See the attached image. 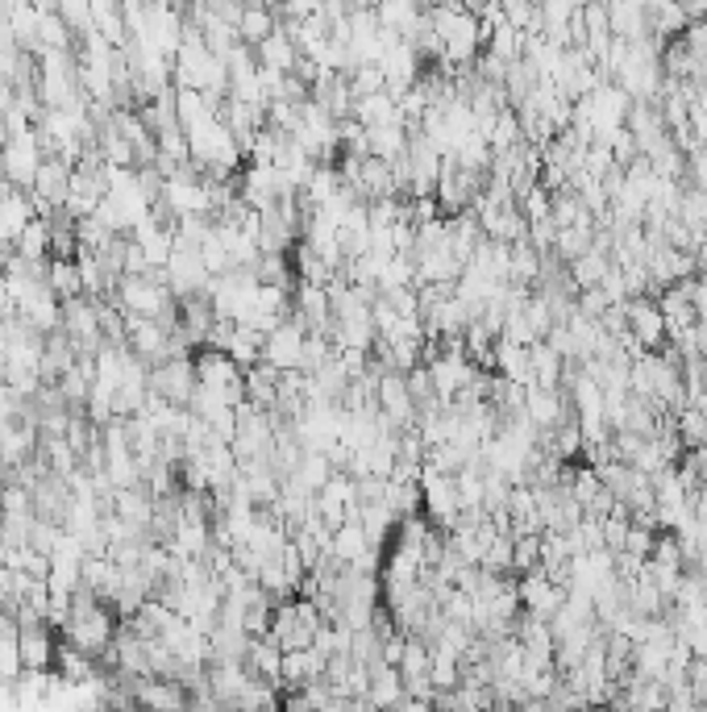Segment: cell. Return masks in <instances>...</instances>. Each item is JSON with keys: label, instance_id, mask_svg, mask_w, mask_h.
<instances>
[{"label": "cell", "instance_id": "1", "mask_svg": "<svg viewBox=\"0 0 707 712\" xmlns=\"http://www.w3.org/2000/svg\"><path fill=\"white\" fill-rule=\"evenodd\" d=\"M191 359H196V380H200V388H208V392H221L229 404L246 400V367L233 363L225 350L200 347Z\"/></svg>", "mask_w": 707, "mask_h": 712}, {"label": "cell", "instance_id": "2", "mask_svg": "<svg viewBox=\"0 0 707 712\" xmlns=\"http://www.w3.org/2000/svg\"><path fill=\"white\" fill-rule=\"evenodd\" d=\"M420 513H425L437 529H446V534L458 525L462 504H458V492H454V475L420 467Z\"/></svg>", "mask_w": 707, "mask_h": 712}, {"label": "cell", "instance_id": "3", "mask_svg": "<svg viewBox=\"0 0 707 712\" xmlns=\"http://www.w3.org/2000/svg\"><path fill=\"white\" fill-rule=\"evenodd\" d=\"M316 513H321V522H325L329 529H337L342 522L358 517V513H363V504H358V479L342 467L333 471L325 484H321V492H316Z\"/></svg>", "mask_w": 707, "mask_h": 712}, {"label": "cell", "instance_id": "4", "mask_svg": "<svg viewBox=\"0 0 707 712\" xmlns=\"http://www.w3.org/2000/svg\"><path fill=\"white\" fill-rule=\"evenodd\" d=\"M475 217H479V226H484V238H496V243H520V238H529V221H524L517 200L479 196V200H475Z\"/></svg>", "mask_w": 707, "mask_h": 712}, {"label": "cell", "instance_id": "5", "mask_svg": "<svg viewBox=\"0 0 707 712\" xmlns=\"http://www.w3.org/2000/svg\"><path fill=\"white\" fill-rule=\"evenodd\" d=\"M375 404H380L383 421H387L392 430H413L416 417H420V409H416L413 392H408L404 371H383L380 388H375Z\"/></svg>", "mask_w": 707, "mask_h": 712}, {"label": "cell", "instance_id": "6", "mask_svg": "<svg viewBox=\"0 0 707 712\" xmlns=\"http://www.w3.org/2000/svg\"><path fill=\"white\" fill-rule=\"evenodd\" d=\"M42 146H38V134H13V138L0 146V172L13 188H30L34 184L38 167H42Z\"/></svg>", "mask_w": 707, "mask_h": 712}, {"label": "cell", "instance_id": "7", "mask_svg": "<svg viewBox=\"0 0 707 712\" xmlns=\"http://www.w3.org/2000/svg\"><path fill=\"white\" fill-rule=\"evenodd\" d=\"M517 591H520V608L524 612H537V617H545L550 621L553 612L562 608V600H566V584H558L545 567H533V571L517 575Z\"/></svg>", "mask_w": 707, "mask_h": 712}, {"label": "cell", "instance_id": "8", "mask_svg": "<svg viewBox=\"0 0 707 712\" xmlns=\"http://www.w3.org/2000/svg\"><path fill=\"white\" fill-rule=\"evenodd\" d=\"M196 359L191 354H179V359H163V363L150 367V392L171 404H191V392H196Z\"/></svg>", "mask_w": 707, "mask_h": 712}, {"label": "cell", "instance_id": "9", "mask_svg": "<svg viewBox=\"0 0 707 712\" xmlns=\"http://www.w3.org/2000/svg\"><path fill=\"white\" fill-rule=\"evenodd\" d=\"M71 163H63L59 155H46L42 158V167H38L34 184H30V200H34V213L38 217H46L51 209H59L63 200H67L71 192Z\"/></svg>", "mask_w": 707, "mask_h": 712}, {"label": "cell", "instance_id": "10", "mask_svg": "<svg viewBox=\"0 0 707 712\" xmlns=\"http://www.w3.org/2000/svg\"><path fill=\"white\" fill-rule=\"evenodd\" d=\"M304 338H309V330H304L295 317L279 321L275 330L262 338V363L279 367V371L300 367V359H304Z\"/></svg>", "mask_w": 707, "mask_h": 712}, {"label": "cell", "instance_id": "11", "mask_svg": "<svg viewBox=\"0 0 707 712\" xmlns=\"http://www.w3.org/2000/svg\"><path fill=\"white\" fill-rule=\"evenodd\" d=\"M524 413L533 421L537 430H553L566 417H574V404H570L566 388H541V383H529L524 388Z\"/></svg>", "mask_w": 707, "mask_h": 712}, {"label": "cell", "instance_id": "12", "mask_svg": "<svg viewBox=\"0 0 707 712\" xmlns=\"http://www.w3.org/2000/svg\"><path fill=\"white\" fill-rule=\"evenodd\" d=\"M628 333L645 350L666 347V317L657 309V296H628Z\"/></svg>", "mask_w": 707, "mask_h": 712}, {"label": "cell", "instance_id": "13", "mask_svg": "<svg viewBox=\"0 0 707 712\" xmlns=\"http://www.w3.org/2000/svg\"><path fill=\"white\" fill-rule=\"evenodd\" d=\"M325 662L329 654L321 646H300V650H283V671H279V688L292 692V688H304V683H316L325 679Z\"/></svg>", "mask_w": 707, "mask_h": 712}, {"label": "cell", "instance_id": "14", "mask_svg": "<svg viewBox=\"0 0 707 712\" xmlns=\"http://www.w3.org/2000/svg\"><path fill=\"white\" fill-rule=\"evenodd\" d=\"M21 646V671H54V654H59V638L46 621L18 629Z\"/></svg>", "mask_w": 707, "mask_h": 712}, {"label": "cell", "instance_id": "15", "mask_svg": "<svg viewBox=\"0 0 707 712\" xmlns=\"http://www.w3.org/2000/svg\"><path fill=\"white\" fill-rule=\"evenodd\" d=\"M657 309H662V317H666V342H678L683 333H690L695 326H699V313H695L690 296L683 292L678 283H670V288H662V292H657Z\"/></svg>", "mask_w": 707, "mask_h": 712}, {"label": "cell", "instance_id": "16", "mask_svg": "<svg viewBox=\"0 0 707 712\" xmlns=\"http://www.w3.org/2000/svg\"><path fill=\"white\" fill-rule=\"evenodd\" d=\"M399 700H404L399 667L375 659L371 662V683H366V709H399Z\"/></svg>", "mask_w": 707, "mask_h": 712}, {"label": "cell", "instance_id": "17", "mask_svg": "<svg viewBox=\"0 0 707 712\" xmlns=\"http://www.w3.org/2000/svg\"><path fill=\"white\" fill-rule=\"evenodd\" d=\"M458 276H462V259L449 246L416 250V283H454Z\"/></svg>", "mask_w": 707, "mask_h": 712}, {"label": "cell", "instance_id": "18", "mask_svg": "<svg viewBox=\"0 0 707 712\" xmlns=\"http://www.w3.org/2000/svg\"><path fill=\"white\" fill-rule=\"evenodd\" d=\"M246 667L254 679H267V683H279V671H283V646L271 638V633H259L246 646Z\"/></svg>", "mask_w": 707, "mask_h": 712}, {"label": "cell", "instance_id": "19", "mask_svg": "<svg viewBox=\"0 0 707 712\" xmlns=\"http://www.w3.org/2000/svg\"><path fill=\"white\" fill-rule=\"evenodd\" d=\"M350 117L363 125H383V122H404V113H399V101L380 87V92H363V96H354V109H350Z\"/></svg>", "mask_w": 707, "mask_h": 712}, {"label": "cell", "instance_id": "20", "mask_svg": "<svg viewBox=\"0 0 707 712\" xmlns=\"http://www.w3.org/2000/svg\"><path fill=\"white\" fill-rule=\"evenodd\" d=\"M408 125L404 122H383V125H366V155L375 158H387V163H396L404 151H408Z\"/></svg>", "mask_w": 707, "mask_h": 712}, {"label": "cell", "instance_id": "21", "mask_svg": "<svg viewBox=\"0 0 707 712\" xmlns=\"http://www.w3.org/2000/svg\"><path fill=\"white\" fill-rule=\"evenodd\" d=\"M496 371L529 388L533 383V354H529V347H520L512 338H496Z\"/></svg>", "mask_w": 707, "mask_h": 712}, {"label": "cell", "instance_id": "22", "mask_svg": "<svg viewBox=\"0 0 707 712\" xmlns=\"http://www.w3.org/2000/svg\"><path fill=\"white\" fill-rule=\"evenodd\" d=\"M254 59H259L267 71H283V75H288V71H295V59H300V51H295V42L288 38V30L279 25L275 34H267L259 47H254Z\"/></svg>", "mask_w": 707, "mask_h": 712}, {"label": "cell", "instance_id": "23", "mask_svg": "<svg viewBox=\"0 0 707 712\" xmlns=\"http://www.w3.org/2000/svg\"><path fill=\"white\" fill-rule=\"evenodd\" d=\"M541 267H545V255H541L529 238L512 243V250H508V283H524V288H533L537 279H541Z\"/></svg>", "mask_w": 707, "mask_h": 712}, {"label": "cell", "instance_id": "24", "mask_svg": "<svg viewBox=\"0 0 707 712\" xmlns=\"http://www.w3.org/2000/svg\"><path fill=\"white\" fill-rule=\"evenodd\" d=\"M279 367L271 363H254L246 367V400H254L259 409H275L279 404Z\"/></svg>", "mask_w": 707, "mask_h": 712}, {"label": "cell", "instance_id": "25", "mask_svg": "<svg viewBox=\"0 0 707 712\" xmlns=\"http://www.w3.org/2000/svg\"><path fill=\"white\" fill-rule=\"evenodd\" d=\"M279 30V13L275 4H246L242 18H238V34H242L246 47H259L267 34Z\"/></svg>", "mask_w": 707, "mask_h": 712}, {"label": "cell", "instance_id": "26", "mask_svg": "<svg viewBox=\"0 0 707 712\" xmlns=\"http://www.w3.org/2000/svg\"><path fill=\"white\" fill-rule=\"evenodd\" d=\"M262 338H267L262 330H254V326L238 321V326H233V333H229V342H225V354H229L238 367L262 363Z\"/></svg>", "mask_w": 707, "mask_h": 712}, {"label": "cell", "instance_id": "27", "mask_svg": "<svg viewBox=\"0 0 707 712\" xmlns=\"http://www.w3.org/2000/svg\"><path fill=\"white\" fill-rule=\"evenodd\" d=\"M612 267V255L607 250H600V246H586L579 259L566 262L570 279H574V288H595L600 279H604V271Z\"/></svg>", "mask_w": 707, "mask_h": 712}, {"label": "cell", "instance_id": "28", "mask_svg": "<svg viewBox=\"0 0 707 712\" xmlns=\"http://www.w3.org/2000/svg\"><path fill=\"white\" fill-rule=\"evenodd\" d=\"M333 471H337V467L329 463V454H325V451H304V454H300V463H295V471L288 475V479H295V484L304 487V492H312V496H316V492H321V484H325Z\"/></svg>", "mask_w": 707, "mask_h": 712}, {"label": "cell", "instance_id": "29", "mask_svg": "<svg viewBox=\"0 0 707 712\" xmlns=\"http://www.w3.org/2000/svg\"><path fill=\"white\" fill-rule=\"evenodd\" d=\"M529 354H533V383H541V388H562V371H566V359L558 354V350L541 338V342H533L529 347Z\"/></svg>", "mask_w": 707, "mask_h": 712}, {"label": "cell", "instance_id": "30", "mask_svg": "<svg viewBox=\"0 0 707 712\" xmlns=\"http://www.w3.org/2000/svg\"><path fill=\"white\" fill-rule=\"evenodd\" d=\"M591 238H595V221H574V226H558L550 250L562 262H570V259H579L586 246H591Z\"/></svg>", "mask_w": 707, "mask_h": 712}, {"label": "cell", "instance_id": "31", "mask_svg": "<svg viewBox=\"0 0 707 712\" xmlns=\"http://www.w3.org/2000/svg\"><path fill=\"white\" fill-rule=\"evenodd\" d=\"M46 288H51L59 300L84 296V276H80V262H75V259H51V267H46Z\"/></svg>", "mask_w": 707, "mask_h": 712}, {"label": "cell", "instance_id": "32", "mask_svg": "<svg viewBox=\"0 0 707 712\" xmlns=\"http://www.w3.org/2000/svg\"><path fill=\"white\" fill-rule=\"evenodd\" d=\"M13 250L25 255V259H51V221L46 217H30L25 229L18 234Z\"/></svg>", "mask_w": 707, "mask_h": 712}, {"label": "cell", "instance_id": "33", "mask_svg": "<svg viewBox=\"0 0 707 712\" xmlns=\"http://www.w3.org/2000/svg\"><path fill=\"white\" fill-rule=\"evenodd\" d=\"M520 142H524L520 113L512 105L500 109V113H496V122H491V130H487V146H491V151H512V146H520Z\"/></svg>", "mask_w": 707, "mask_h": 712}, {"label": "cell", "instance_id": "34", "mask_svg": "<svg viewBox=\"0 0 707 712\" xmlns=\"http://www.w3.org/2000/svg\"><path fill=\"white\" fill-rule=\"evenodd\" d=\"M449 158H454L458 167H470V172H487V167H491V146H487V138L479 130H470L466 138H458V146H454Z\"/></svg>", "mask_w": 707, "mask_h": 712}, {"label": "cell", "instance_id": "35", "mask_svg": "<svg viewBox=\"0 0 707 712\" xmlns=\"http://www.w3.org/2000/svg\"><path fill=\"white\" fill-rule=\"evenodd\" d=\"M484 51H491L496 59H503V63H512V59H520V54H524V34H520L512 21H500V25L487 34Z\"/></svg>", "mask_w": 707, "mask_h": 712}, {"label": "cell", "instance_id": "36", "mask_svg": "<svg viewBox=\"0 0 707 712\" xmlns=\"http://www.w3.org/2000/svg\"><path fill=\"white\" fill-rule=\"evenodd\" d=\"M674 217L687 221L695 234H707V192L683 184V196H678V213H674Z\"/></svg>", "mask_w": 707, "mask_h": 712}, {"label": "cell", "instance_id": "37", "mask_svg": "<svg viewBox=\"0 0 707 712\" xmlns=\"http://www.w3.org/2000/svg\"><path fill=\"white\" fill-rule=\"evenodd\" d=\"M550 217L558 226H574V221H595V213L586 209L579 200V192L566 188V192H553V205H550Z\"/></svg>", "mask_w": 707, "mask_h": 712}, {"label": "cell", "instance_id": "38", "mask_svg": "<svg viewBox=\"0 0 707 712\" xmlns=\"http://www.w3.org/2000/svg\"><path fill=\"white\" fill-rule=\"evenodd\" d=\"M59 18L71 25L75 38H87L96 30V18H92V0H59Z\"/></svg>", "mask_w": 707, "mask_h": 712}, {"label": "cell", "instance_id": "39", "mask_svg": "<svg viewBox=\"0 0 707 712\" xmlns=\"http://www.w3.org/2000/svg\"><path fill=\"white\" fill-rule=\"evenodd\" d=\"M512 546H517V538H512V534H496L479 567H484V571H491V575H512Z\"/></svg>", "mask_w": 707, "mask_h": 712}, {"label": "cell", "instance_id": "40", "mask_svg": "<svg viewBox=\"0 0 707 712\" xmlns=\"http://www.w3.org/2000/svg\"><path fill=\"white\" fill-rule=\"evenodd\" d=\"M517 546H512V575H524L541 567V534H512Z\"/></svg>", "mask_w": 707, "mask_h": 712}, {"label": "cell", "instance_id": "41", "mask_svg": "<svg viewBox=\"0 0 707 712\" xmlns=\"http://www.w3.org/2000/svg\"><path fill=\"white\" fill-rule=\"evenodd\" d=\"M524 321H529V330H533L537 338H545V333L553 330L550 305H545V300H541L537 292H529V300H524Z\"/></svg>", "mask_w": 707, "mask_h": 712}, {"label": "cell", "instance_id": "42", "mask_svg": "<svg viewBox=\"0 0 707 712\" xmlns=\"http://www.w3.org/2000/svg\"><path fill=\"white\" fill-rule=\"evenodd\" d=\"M654 538H657L654 525L633 522V525H628V534H624V546H621V550H628V555H641V558H649V550H654Z\"/></svg>", "mask_w": 707, "mask_h": 712}, {"label": "cell", "instance_id": "43", "mask_svg": "<svg viewBox=\"0 0 707 712\" xmlns=\"http://www.w3.org/2000/svg\"><path fill=\"white\" fill-rule=\"evenodd\" d=\"M517 205H520V213H524V221H533V217H545V213H550L553 196H550L545 188H541V184H533L529 192H520Z\"/></svg>", "mask_w": 707, "mask_h": 712}, {"label": "cell", "instance_id": "44", "mask_svg": "<svg viewBox=\"0 0 707 712\" xmlns=\"http://www.w3.org/2000/svg\"><path fill=\"white\" fill-rule=\"evenodd\" d=\"M687 125L690 134H695V142L707 146V92H695L687 101Z\"/></svg>", "mask_w": 707, "mask_h": 712}, {"label": "cell", "instance_id": "45", "mask_svg": "<svg viewBox=\"0 0 707 712\" xmlns=\"http://www.w3.org/2000/svg\"><path fill=\"white\" fill-rule=\"evenodd\" d=\"M404 380H408V392H413L416 409H420V404H425V400H433V396H437V392H433L429 363H416L413 371H408V375H404Z\"/></svg>", "mask_w": 707, "mask_h": 712}, {"label": "cell", "instance_id": "46", "mask_svg": "<svg viewBox=\"0 0 707 712\" xmlns=\"http://www.w3.org/2000/svg\"><path fill=\"white\" fill-rule=\"evenodd\" d=\"M678 38L687 42V51L695 54V59H704V63H707V13H704V18H690L687 30H683Z\"/></svg>", "mask_w": 707, "mask_h": 712}, {"label": "cell", "instance_id": "47", "mask_svg": "<svg viewBox=\"0 0 707 712\" xmlns=\"http://www.w3.org/2000/svg\"><path fill=\"white\" fill-rule=\"evenodd\" d=\"M553 234H558V221H553L550 213H545V217H533V221H529V243H533L537 250H541V255H545V250L553 246Z\"/></svg>", "mask_w": 707, "mask_h": 712}, {"label": "cell", "instance_id": "48", "mask_svg": "<svg viewBox=\"0 0 707 712\" xmlns=\"http://www.w3.org/2000/svg\"><path fill=\"white\" fill-rule=\"evenodd\" d=\"M607 305H612V300L604 296V288H600V283H595V288H579V313H586V317H595V321H600V313H604Z\"/></svg>", "mask_w": 707, "mask_h": 712}, {"label": "cell", "instance_id": "49", "mask_svg": "<svg viewBox=\"0 0 707 712\" xmlns=\"http://www.w3.org/2000/svg\"><path fill=\"white\" fill-rule=\"evenodd\" d=\"M600 288H604V296L612 300V305H621V300H628V283H624V271L612 262L604 271V279H600Z\"/></svg>", "mask_w": 707, "mask_h": 712}, {"label": "cell", "instance_id": "50", "mask_svg": "<svg viewBox=\"0 0 707 712\" xmlns=\"http://www.w3.org/2000/svg\"><path fill=\"white\" fill-rule=\"evenodd\" d=\"M487 0H462V9H470V13H484Z\"/></svg>", "mask_w": 707, "mask_h": 712}]
</instances>
